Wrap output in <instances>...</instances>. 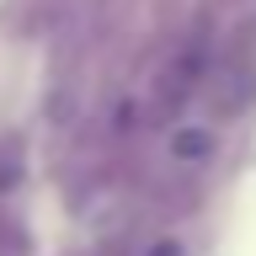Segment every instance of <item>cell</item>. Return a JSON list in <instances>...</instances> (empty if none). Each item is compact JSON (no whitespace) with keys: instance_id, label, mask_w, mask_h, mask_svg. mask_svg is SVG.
Returning a JSON list of instances; mask_svg holds the SVG:
<instances>
[{"instance_id":"obj_1","label":"cell","mask_w":256,"mask_h":256,"mask_svg":"<svg viewBox=\"0 0 256 256\" xmlns=\"http://www.w3.org/2000/svg\"><path fill=\"white\" fill-rule=\"evenodd\" d=\"M171 160L176 166H203V160H214V128L208 123H176L171 128Z\"/></svg>"}]
</instances>
